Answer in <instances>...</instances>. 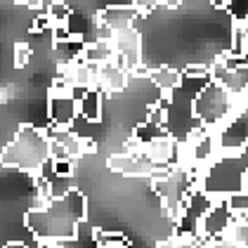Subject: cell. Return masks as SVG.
Instances as JSON below:
<instances>
[{"instance_id":"1","label":"cell","mask_w":248,"mask_h":248,"mask_svg":"<svg viewBox=\"0 0 248 248\" xmlns=\"http://www.w3.org/2000/svg\"><path fill=\"white\" fill-rule=\"evenodd\" d=\"M210 80H213L210 76H185L182 74V83L170 95L161 99V109L166 111L163 130L170 135L177 144H187L196 133L206 130L199 123V118L194 116V102Z\"/></svg>"},{"instance_id":"13","label":"cell","mask_w":248,"mask_h":248,"mask_svg":"<svg viewBox=\"0 0 248 248\" xmlns=\"http://www.w3.org/2000/svg\"><path fill=\"white\" fill-rule=\"evenodd\" d=\"M47 118L55 128H71L78 118V102L71 95L47 97Z\"/></svg>"},{"instance_id":"10","label":"cell","mask_w":248,"mask_h":248,"mask_svg":"<svg viewBox=\"0 0 248 248\" xmlns=\"http://www.w3.org/2000/svg\"><path fill=\"white\" fill-rule=\"evenodd\" d=\"M107 166L114 172H121V175H130V177H149L156 166L154 161L147 156V154H125V152H114L109 154L107 158Z\"/></svg>"},{"instance_id":"23","label":"cell","mask_w":248,"mask_h":248,"mask_svg":"<svg viewBox=\"0 0 248 248\" xmlns=\"http://www.w3.org/2000/svg\"><path fill=\"white\" fill-rule=\"evenodd\" d=\"M227 236L239 248H248V222L246 220H236V222H234V227L229 229Z\"/></svg>"},{"instance_id":"22","label":"cell","mask_w":248,"mask_h":248,"mask_svg":"<svg viewBox=\"0 0 248 248\" xmlns=\"http://www.w3.org/2000/svg\"><path fill=\"white\" fill-rule=\"evenodd\" d=\"M50 189H52V199L62 201L69 191L76 189V182H74V175L71 177H62V175H52L50 177Z\"/></svg>"},{"instance_id":"26","label":"cell","mask_w":248,"mask_h":248,"mask_svg":"<svg viewBox=\"0 0 248 248\" xmlns=\"http://www.w3.org/2000/svg\"><path fill=\"white\" fill-rule=\"evenodd\" d=\"M156 248H177V246L172 244V239H163V241H158V244H156Z\"/></svg>"},{"instance_id":"17","label":"cell","mask_w":248,"mask_h":248,"mask_svg":"<svg viewBox=\"0 0 248 248\" xmlns=\"http://www.w3.org/2000/svg\"><path fill=\"white\" fill-rule=\"evenodd\" d=\"M102 114H104V95L99 90H88L85 97L78 102V116L90 123H99Z\"/></svg>"},{"instance_id":"25","label":"cell","mask_w":248,"mask_h":248,"mask_svg":"<svg viewBox=\"0 0 248 248\" xmlns=\"http://www.w3.org/2000/svg\"><path fill=\"white\" fill-rule=\"evenodd\" d=\"M203 248H239L229 236H222V239H215V241H206Z\"/></svg>"},{"instance_id":"20","label":"cell","mask_w":248,"mask_h":248,"mask_svg":"<svg viewBox=\"0 0 248 248\" xmlns=\"http://www.w3.org/2000/svg\"><path fill=\"white\" fill-rule=\"evenodd\" d=\"M166 135H168V133L163 130V125H154V123H149V121H147V123H142L140 128H135L133 137H135V140H140V142L147 147V144H152L154 140H161V137H166Z\"/></svg>"},{"instance_id":"28","label":"cell","mask_w":248,"mask_h":248,"mask_svg":"<svg viewBox=\"0 0 248 248\" xmlns=\"http://www.w3.org/2000/svg\"><path fill=\"white\" fill-rule=\"evenodd\" d=\"M10 99V88H0V102H7Z\"/></svg>"},{"instance_id":"2","label":"cell","mask_w":248,"mask_h":248,"mask_svg":"<svg viewBox=\"0 0 248 248\" xmlns=\"http://www.w3.org/2000/svg\"><path fill=\"white\" fill-rule=\"evenodd\" d=\"M248 180V147L236 154H220L199 175V189L213 199H229L246 191Z\"/></svg>"},{"instance_id":"5","label":"cell","mask_w":248,"mask_h":248,"mask_svg":"<svg viewBox=\"0 0 248 248\" xmlns=\"http://www.w3.org/2000/svg\"><path fill=\"white\" fill-rule=\"evenodd\" d=\"M236 102H241V99H234L220 83L210 80L208 85L201 90V95L196 97V102H194V116L199 118V123H201L206 130L215 133V130H220L239 109H246V107H239Z\"/></svg>"},{"instance_id":"11","label":"cell","mask_w":248,"mask_h":248,"mask_svg":"<svg viewBox=\"0 0 248 248\" xmlns=\"http://www.w3.org/2000/svg\"><path fill=\"white\" fill-rule=\"evenodd\" d=\"M144 154L154 161L156 168H177L180 166V144L172 140L170 135L154 140L152 144L144 147Z\"/></svg>"},{"instance_id":"12","label":"cell","mask_w":248,"mask_h":248,"mask_svg":"<svg viewBox=\"0 0 248 248\" xmlns=\"http://www.w3.org/2000/svg\"><path fill=\"white\" fill-rule=\"evenodd\" d=\"M140 10L133 5H107L99 10V24L109 26L111 31H123V29H130L135 26V21L140 19Z\"/></svg>"},{"instance_id":"9","label":"cell","mask_w":248,"mask_h":248,"mask_svg":"<svg viewBox=\"0 0 248 248\" xmlns=\"http://www.w3.org/2000/svg\"><path fill=\"white\" fill-rule=\"evenodd\" d=\"M114 47H116V55L123 59L128 74H133L135 69L144 66V40H142V33L135 26L116 31Z\"/></svg>"},{"instance_id":"3","label":"cell","mask_w":248,"mask_h":248,"mask_svg":"<svg viewBox=\"0 0 248 248\" xmlns=\"http://www.w3.org/2000/svg\"><path fill=\"white\" fill-rule=\"evenodd\" d=\"M50 161V137L43 128L31 123H24L12 137V142L0 152L2 166L33 175H38Z\"/></svg>"},{"instance_id":"4","label":"cell","mask_w":248,"mask_h":248,"mask_svg":"<svg viewBox=\"0 0 248 248\" xmlns=\"http://www.w3.org/2000/svg\"><path fill=\"white\" fill-rule=\"evenodd\" d=\"M80 222H85V220H80L74 213L66 196L62 201H55L47 210H29L26 213L29 232L38 241H45V244H62V241L76 239Z\"/></svg>"},{"instance_id":"14","label":"cell","mask_w":248,"mask_h":248,"mask_svg":"<svg viewBox=\"0 0 248 248\" xmlns=\"http://www.w3.org/2000/svg\"><path fill=\"white\" fill-rule=\"evenodd\" d=\"M47 133V137L52 140V142H57V144H62L64 149H66V154L76 161V158H80V156H85L88 152H95L97 144L95 142H88V140H80L71 128H55V125H50V130H45Z\"/></svg>"},{"instance_id":"15","label":"cell","mask_w":248,"mask_h":248,"mask_svg":"<svg viewBox=\"0 0 248 248\" xmlns=\"http://www.w3.org/2000/svg\"><path fill=\"white\" fill-rule=\"evenodd\" d=\"M128 83H130V74L123 66H118L116 62L104 64L99 69V93L102 95H107V97L121 95L128 88Z\"/></svg>"},{"instance_id":"16","label":"cell","mask_w":248,"mask_h":248,"mask_svg":"<svg viewBox=\"0 0 248 248\" xmlns=\"http://www.w3.org/2000/svg\"><path fill=\"white\" fill-rule=\"evenodd\" d=\"M217 83H220L234 99H246L248 97V66L244 64V66H239V69H234V71H227Z\"/></svg>"},{"instance_id":"18","label":"cell","mask_w":248,"mask_h":248,"mask_svg":"<svg viewBox=\"0 0 248 248\" xmlns=\"http://www.w3.org/2000/svg\"><path fill=\"white\" fill-rule=\"evenodd\" d=\"M116 59V47L114 43H104V40H97L85 45L83 50V62L88 64H97V66H104V64H111Z\"/></svg>"},{"instance_id":"21","label":"cell","mask_w":248,"mask_h":248,"mask_svg":"<svg viewBox=\"0 0 248 248\" xmlns=\"http://www.w3.org/2000/svg\"><path fill=\"white\" fill-rule=\"evenodd\" d=\"M71 12H74V7H69L66 2H50L47 10H45V15L52 21V29H55V26H66Z\"/></svg>"},{"instance_id":"19","label":"cell","mask_w":248,"mask_h":248,"mask_svg":"<svg viewBox=\"0 0 248 248\" xmlns=\"http://www.w3.org/2000/svg\"><path fill=\"white\" fill-rule=\"evenodd\" d=\"M152 83L163 93V95H170L172 90L182 83V71H177V69H170V66H158V69H154L152 74Z\"/></svg>"},{"instance_id":"31","label":"cell","mask_w":248,"mask_h":248,"mask_svg":"<svg viewBox=\"0 0 248 248\" xmlns=\"http://www.w3.org/2000/svg\"><path fill=\"white\" fill-rule=\"evenodd\" d=\"M246 194H248V180H246Z\"/></svg>"},{"instance_id":"29","label":"cell","mask_w":248,"mask_h":248,"mask_svg":"<svg viewBox=\"0 0 248 248\" xmlns=\"http://www.w3.org/2000/svg\"><path fill=\"white\" fill-rule=\"evenodd\" d=\"M244 64H246V66H248V55H244Z\"/></svg>"},{"instance_id":"8","label":"cell","mask_w":248,"mask_h":248,"mask_svg":"<svg viewBox=\"0 0 248 248\" xmlns=\"http://www.w3.org/2000/svg\"><path fill=\"white\" fill-rule=\"evenodd\" d=\"M234 222H236V217H234V213L229 210L227 199H215L213 208L206 213V217H203L201 225H199V236H201L203 241L222 239V236L229 234V229L234 227Z\"/></svg>"},{"instance_id":"6","label":"cell","mask_w":248,"mask_h":248,"mask_svg":"<svg viewBox=\"0 0 248 248\" xmlns=\"http://www.w3.org/2000/svg\"><path fill=\"white\" fill-rule=\"evenodd\" d=\"M196 187H199V175L194 170H189V168H180V166L172 170V175L168 180L152 185V189L156 191V196H158V201H161L163 213H166L168 217H172L175 222H177L180 215H182V206H185L189 191L196 189Z\"/></svg>"},{"instance_id":"7","label":"cell","mask_w":248,"mask_h":248,"mask_svg":"<svg viewBox=\"0 0 248 248\" xmlns=\"http://www.w3.org/2000/svg\"><path fill=\"white\" fill-rule=\"evenodd\" d=\"M215 140H217L220 154H236L241 149H246L248 147V107L246 109H239L220 130H215Z\"/></svg>"},{"instance_id":"24","label":"cell","mask_w":248,"mask_h":248,"mask_svg":"<svg viewBox=\"0 0 248 248\" xmlns=\"http://www.w3.org/2000/svg\"><path fill=\"white\" fill-rule=\"evenodd\" d=\"M29 59H31V45L17 43V45H15V66H17V69H24V66L29 64Z\"/></svg>"},{"instance_id":"30","label":"cell","mask_w":248,"mask_h":248,"mask_svg":"<svg viewBox=\"0 0 248 248\" xmlns=\"http://www.w3.org/2000/svg\"><path fill=\"white\" fill-rule=\"evenodd\" d=\"M111 248H130V246H111Z\"/></svg>"},{"instance_id":"27","label":"cell","mask_w":248,"mask_h":248,"mask_svg":"<svg viewBox=\"0 0 248 248\" xmlns=\"http://www.w3.org/2000/svg\"><path fill=\"white\" fill-rule=\"evenodd\" d=\"M5 248H29V246H26L24 241H7V244H5Z\"/></svg>"}]
</instances>
